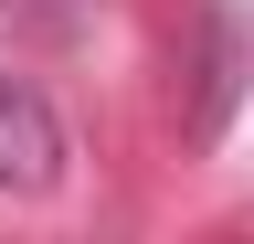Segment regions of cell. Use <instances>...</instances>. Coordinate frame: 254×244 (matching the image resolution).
I'll list each match as a JSON object with an SVG mask.
<instances>
[{"mask_svg":"<svg viewBox=\"0 0 254 244\" xmlns=\"http://www.w3.org/2000/svg\"><path fill=\"white\" fill-rule=\"evenodd\" d=\"M64 170H74L64 106H53L32 75L0 64V191H11V202H43V191H64Z\"/></svg>","mask_w":254,"mask_h":244,"instance_id":"obj_1","label":"cell"},{"mask_svg":"<svg viewBox=\"0 0 254 244\" xmlns=\"http://www.w3.org/2000/svg\"><path fill=\"white\" fill-rule=\"evenodd\" d=\"M244 64H254V21L233 11V0H201V53H190V138H222V128H233Z\"/></svg>","mask_w":254,"mask_h":244,"instance_id":"obj_2","label":"cell"},{"mask_svg":"<svg viewBox=\"0 0 254 244\" xmlns=\"http://www.w3.org/2000/svg\"><path fill=\"white\" fill-rule=\"evenodd\" d=\"M95 21H106V0H0L11 43H85Z\"/></svg>","mask_w":254,"mask_h":244,"instance_id":"obj_3","label":"cell"}]
</instances>
